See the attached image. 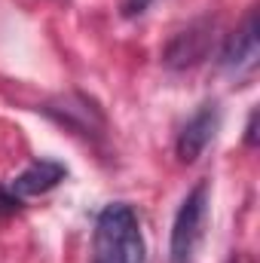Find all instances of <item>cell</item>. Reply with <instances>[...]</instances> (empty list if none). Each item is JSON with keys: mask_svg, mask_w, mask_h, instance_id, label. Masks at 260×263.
Returning <instances> with one entry per match:
<instances>
[{"mask_svg": "<svg viewBox=\"0 0 260 263\" xmlns=\"http://www.w3.org/2000/svg\"><path fill=\"white\" fill-rule=\"evenodd\" d=\"M150 3H153V0H123L120 9H123L126 18H135V15H144V12L150 9Z\"/></svg>", "mask_w": 260, "mask_h": 263, "instance_id": "9", "label": "cell"}, {"mask_svg": "<svg viewBox=\"0 0 260 263\" xmlns=\"http://www.w3.org/2000/svg\"><path fill=\"white\" fill-rule=\"evenodd\" d=\"M220 126V107L214 104V101H205L199 110H196L193 117L184 123V129L178 135V159L181 162H196L202 153H205V147L211 144V138H214V132Z\"/></svg>", "mask_w": 260, "mask_h": 263, "instance_id": "4", "label": "cell"}, {"mask_svg": "<svg viewBox=\"0 0 260 263\" xmlns=\"http://www.w3.org/2000/svg\"><path fill=\"white\" fill-rule=\"evenodd\" d=\"M211 40H214V22L202 18V22H193L190 28L178 31L165 52H162V65L172 67V70H190V67L202 65L211 52Z\"/></svg>", "mask_w": 260, "mask_h": 263, "instance_id": "3", "label": "cell"}, {"mask_svg": "<svg viewBox=\"0 0 260 263\" xmlns=\"http://www.w3.org/2000/svg\"><path fill=\"white\" fill-rule=\"evenodd\" d=\"M230 263H254V260H251V257H233Z\"/></svg>", "mask_w": 260, "mask_h": 263, "instance_id": "11", "label": "cell"}, {"mask_svg": "<svg viewBox=\"0 0 260 263\" xmlns=\"http://www.w3.org/2000/svg\"><path fill=\"white\" fill-rule=\"evenodd\" d=\"M43 114H49V117L59 120L62 126H67V129H73V132H83V135H89L92 129H98V126H92L89 117H101V110H98L89 98H83V95H80V107H73L70 98H65V107H52V104H46Z\"/></svg>", "mask_w": 260, "mask_h": 263, "instance_id": "7", "label": "cell"}, {"mask_svg": "<svg viewBox=\"0 0 260 263\" xmlns=\"http://www.w3.org/2000/svg\"><path fill=\"white\" fill-rule=\"evenodd\" d=\"M147 245L141 220L126 202H110L95 217L92 263H144Z\"/></svg>", "mask_w": 260, "mask_h": 263, "instance_id": "1", "label": "cell"}, {"mask_svg": "<svg viewBox=\"0 0 260 263\" xmlns=\"http://www.w3.org/2000/svg\"><path fill=\"white\" fill-rule=\"evenodd\" d=\"M257 52H260V43H257V9H251L242 22V28H236L230 34V40L224 43L220 49V67L230 70V73H239V70H248L254 67L257 62Z\"/></svg>", "mask_w": 260, "mask_h": 263, "instance_id": "6", "label": "cell"}, {"mask_svg": "<svg viewBox=\"0 0 260 263\" xmlns=\"http://www.w3.org/2000/svg\"><path fill=\"white\" fill-rule=\"evenodd\" d=\"M18 208H22V199L12 196V193H9V187H0V217L15 214Z\"/></svg>", "mask_w": 260, "mask_h": 263, "instance_id": "8", "label": "cell"}, {"mask_svg": "<svg viewBox=\"0 0 260 263\" xmlns=\"http://www.w3.org/2000/svg\"><path fill=\"white\" fill-rule=\"evenodd\" d=\"M245 141H248V147H254V144H257V110H251V117H248V129H245Z\"/></svg>", "mask_w": 260, "mask_h": 263, "instance_id": "10", "label": "cell"}, {"mask_svg": "<svg viewBox=\"0 0 260 263\" xmlns=\"http://www.w3.org/2000/svg\"><path fill=\"white\" fill-rule=\"evenodd\" d=\"M205 217H208V184L199 181L184 196L178 214H175V223H172V245H169L172 263H193L196 248L205 233Z\"/></svg>", "mask_w": 260, "mask_h": 263, "instance_id": "2", "label": "cell"}, {"mask_svg": "<svg viewBox=\"0 0 260 263\" xmlns=\"http://www.w3.org/2000/svg\"><path fill=\"white\" fill-rule=\"evenodd\" d=\"M67 178V165L59 162V159H34L25 172H18L6 187L9 193L18 199H28V196H43L49 190H55L62 181Z\"/></svg>", "mask_w": 260, "mask_h": 263, "instance_id": "5", "label": "cell"}]
</instances>
